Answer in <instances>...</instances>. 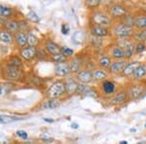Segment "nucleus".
Returning <instances> with one entry per match:
<instances>
[{"instance_id":"cd10ccee","label":"nucleus","mask_w":146,"mask_h":144,"mask_svg":"<svg viewBox=\"0 0 146 144\" xmlns=\"http://www.w3.org/2000/svg\"><path fill=\"white\" fill-rule=\"evenodd\" d=\"M16 43L18 44V46L22 47V48L25 47L27 44V35L23 31L17 32L16 33Z\"/></svg>"},{"instance_id":"9b49d317","label":"nucleus","mask_w":146,"mask_h":144,"mask_svg":"<svg viewBox=\"0 0 146 144\" xmlns=\"http://www.w3.org/2000/svg\"><path fill=\"white\" fill-rule=\"evenodd\" d=\"M76 81L80 84L88 85L94 81L93 80V74L90 69H82L76 74Z\"/></svg>"},{"instance_id":"de8ad7c7","label":"nucleus","mask_w":146,"mask_h":144,"mask_svg":"<svg viewBox=\"0 0 146 144\" xmlns=\"http://www.w3.org/2000/svg\"><path fill=\"white\" fill-rule=\"evenodd\" d=\"M0 18H1V17H0Z\"/></svg>"},{"instance_id":"79ce46f5","label":"nucleus","mask_w":146,"mask_h":144,"mask_svg":"<svg viewBox=\"0 0 146 144\" xmlns=\"http://www.w3.org/2000/svg\"><path fill=\"white\" fill-rule=\"evenodd\" d=\"M71 127H72V129H78V127H79V125L76 124V123H73V124H71Z\"/></svg>"},{"instance_id":"4468645a","label":"nucleus","mask_w":146,"mask_h":144,"mask_svg":"<svg viewBox=\"0 0 146 144\" xmlns=\"http://www.w3.org/2000/svg\"><path fill=\"white\" fill-rule=\"evenodd\" d=\"M140 64V62L138 60H129L127 62L126 66L124 67L123 71H122V76L126 77V78H131V75L133 74L135 70L136 69V67Z\"/></svg>"},{"instance_id":"6ab92c4d","label":"nucleus","mask_w":146,"mask_h":144,"mask_svg":"<svg viewBox=\"0 0 146 144\" xmlns=\"http://www.w3.org/2000/svg\"><path fill=\"white\" fill-rule=\"evenodd\" d=\"M64 86H65V94H68V96H72V94H76L78 82L76 81L75 78L69 77L64 81Z\"/></svg>"},{"instance_id":"0eeeda50","label":"nucleus","mask_w":146,"mask_h":144,"mask_svg":"<svg viewBox=\"0 0 146 144\" xmlns=\"http://www.w3.org/2000/svg\"><path fill=\"white\" fill-rule=\"evenodd\" d=\"M2 74H3L4 79L8 81H19L23 77V73L19 68L8 66V65L3 68Z\"/></svg>"},{"instance_id":"473e14b6","label":"nucleus","mask_w":146,"mask_h":144,"mask_svg":"<svg viewBox=\"0 0 146 144\" xmlns=\"http://www.w3.org/2000/svg\"><path fill=\"white\" fill-rule=\"evenodd\" d=\"M23 118L15 117V116H9V115H0V122L3 124H9V123H13L16 121H21Z\"/></svg>"},{"instance_id":"e433bc0d","label":"nucleus","mask_w":146,"mask_h":144,"mask_svg":"<svg viewBox=\"0 0 146 144\" xmlns=\"http://www.w3.org/2000/svg\"><path fill=\"white\" fill-rule=\"evenodd\" d=\"M100 3H101L100 0H87V1L85 2V5L87 7H89V8L95 9L96 7L100 6Z\"/></svg>"},{"instance_id":"b1692460","label":"nucleus","mask_w":146,"mask_h":144,"mask_svg":"<svg viewBox=\"0 0 146 144\" xmlns=\"http://www.w3.org/2000/svg\"><path fill=\"white\" fill-rule=\"evenodd\" d=\"M112 58H110L108 55H103L101 56L100 58H98V66H100V68H103V69H108L109 68V66L111 65L112 63Z\"/></svg>"},{"instance_id":"f704fd0d","label":"nucleus","mask_w":146,"mask_h":144,"mask_svg":"<svg viewBox=\"0 0 146 144\" xmlns=\"http://www.w3.org/2000/svg\"><path fill=\"white\" fill-rule=\"evenodd\" d=\"M27 35V44L29 47H36L39 43V40L33 33H28Z\"/></svg>"},{"instance_id":"4be33fe9","label":"nucleus","mask_w":146,"mask_h":144,"mask_svg":"<svg viewBox=\"0 0 146 144\" xmlns=\"http://www.w3.org/2000/svg\"><path fill=\"white\" fill-rule=\"evenodd\" d=\"M133 27L135 29H146V14L135 16Z\"/></svg>"},{"instance_id":"2eb2a0df","label":"nucleus","mask_w":146,"mask_h":144,"mask_svg":"<svg viewBox=\"0 0 146 144\" xmlns=\"http://www.w3.org/2000/svg\"><path fill=\"white\" fill-rule=\"evenodd\" d=\"M76 94H83V96H94V98L98 96V92H96L95 89L92 88L90 86H87V85L80 84V83H78V86H77Z\"/></svg>"},{"instance_id":"a211bd4d","label":"nucleus","mask_w":146,"mask_h":144,"mask_svg":"<svg viewBox=\"0 0 146 144\" xmlns=\"http://www.w3.org/2000/svg\"><path fill=\"white\" fill-rule=\"evenodd\" d=\"M68 66H69L70 73L73 74H77L79 71L82 70V66H83V61L79 56H74L68 62Z\"/></svg>"},{"instance_id":"6e6552de","label":"nucleus","mask_w":146,"mask_h":144,"mask_svg":"<svg viewBox=\"0 0 146 144\" xmlns=\"http://www.w3.org/2000/svg\"><path fill=\"white\" fill-rule=\"evenodd\" d=\"M108 56L114 60H125V51L119 44L115 43L108 49Z\"/></svg>"},{"instance_id":"49530a36","label":"nucleus","mask_w":146,"mask_h":144,"mask_svg":"<svg viewBox=\"0 0 146 144\" xmlns=\"http://www.w3.org/2000/svg\"><path fill=\"white\" fill-rule=\"evenodd\" d=\"M145 127H146V123H145Z\"/></svg>"},{"instance_id":"ddd939ff","label":"nucleus","mask_w":146,"mask_h":144,"mask_svg":"<svg viewBox=\"0 0 146 144\" xmlns=\"http://www.w3.org/2000/svg\"><path fill=\"white\" fill-rule=\"evenodd\" d=\"M91 34L96 38H103L110 35V29L105 27H100V25H92L91 27Z\"/></svg>"},{"instance_id":"c03bdc74","label":"nucleus","mask_w":146,"mask_h":144,"mask_svg":"<svg viewBox=\"0 0 146 144\" xmlns=\"http://www.w3.org/2000/svg\"><path fill=\"white\" fill-rule=\"evenodd\" d=\"M119 144H129L127 141H125V140H122V141H120V143Z\"/></svg>"},{"instance_id":"37998d69","label":"nucleus","mask_w":146,"mask_h":144,"mask_svg":"<svg viewBox=\"0 0 146 144\" xmlns=\"http://www.w3.org/2000/svg\"><path fill=\"white\" fill-rule=\"evenodd\" d=\"M3 93H4V92H3V87L0 86V94H3Z\"/></svg>"},{"instance_id":"c85d7f7f","label":"nucleus","mask_w":146,"mask_h":144,"mask_svg":"<svg viewBox=\"0 0 146 144\" xmlns=\"http://www.w3.org/2000/svg\"><path fill=\"white\" fill-rule=\"evenodd\" d=\"M72 40L75 44H82L85 42L86 40V34L84 33L81 30H78V31H75L74 34L72 35Z\"/></svg>"},{"instance_id":"f8f14e48","label":"nucleus","mask_w":146,"mask_h":144,"mask_svg":"<svg viewBox=\"0 0 146 144\" xmlns=\"http://www.w3.org/2000/svg\"><path fill=\"white\" fill-rule=\"evenodd\" d=\"M127 62H128V60H113L111 65H110L109 68L107 69L108 73H109V74H114V75L121 74L124 69V67L126 66Z\"/></svg>"},{"instance_id":"4c0bfd02","label":"nucleus","mask_w":146,"mask_h":144,"mask_svg":"<svg viewBox=\"0 0 146 144\" xmlns=\"http://www.w3.org/2000/svg\"><path fill=\"white\" fill-rule=\"evenodd\" d=\"M27 17L31 23H39V17L34 11H29V12H28Z\"/></svg>"},{"instance_id":"393cba45","label":"nucleus","mask_w":146,"mask_h":144,"mask_svg":"<svg viewBox=\"0 0 146 144\" xmlns=\"http://www.w3.org/2000/svg\"><path fill=\"white\" fill-rule=\"evenodd\" d=\"M131 39L135 43L137 42H146V29H135Z\"/></svg>"},{"instance_id":"423d86ee","label":"nucleus","mask_w":146,"mask_h":144,"mask_svg":"<svg viewBox=\"0 0 146 144\" xmlns=\"http://www.w3.org/2000/svg\"><path fill=\"white\" fill-rule=\"evenodd\" d=\"M117 44H119L125 51V60H131L133 58V56L135 55V43L133 42V39H123L119 40L117 42Z\"/></svg>"},{"instance_id":"f257e3e1","label":"nucleus","mask_w":146,"mask_h":144,"mask_svg":"<svg viewBox=\"0 0 146 144\" xmlns=\"http://www.w3.org/2000/svg\"><path fill=\"white\" fill-rule=\"evenodd\" d=\"M135 28L131 27L129 25H126L121 21H118L117 23H112L110 28V33L113 34V36L118 40L123 39H131L133 33H135Z\"/></svg>"},{"instance_id":"a878e982","label":"nucleus","mask_w":146,"mask_h":144,"mask_svg":"<svg viewBox=\"0 0 146 144\" xmlns=\"http://www.w3.org/2000/svg\"><path fill=\"white\" fill-rule=\"evenodd\" d=\"M0 41L5 44H12L14 42V37L11 32H9L8 30H0Z\"/></svg>"},{"instance_id":"72a5a7b5","label":"nucleus","mask_w":146,"mask_h":144,"mask_svg":"<svg viewBox=\"0 0 146 144\" xmlns=\"http://www.w3.org/2000/svg\"><path fill=\"white\" fill-rule=\"evenodd\" d=\"M12 15H13V10L10 7L0 4V17L10 18Z\"/></svg>"},{"instance_id":"f3484780","label":"nucleus","mask_w":146,"mask_h":144,"mask_svg":"<svg viewBox=\"0 0 146 144\" xmlns=\"http://www.w3.org/2000/svg\"><path fill=\"white\" fill-rule=\"evenodd\" d=\"M146 77V63H141L136 67L133 74L131 75V80L133 82H140L143 78Z\"/></svg>"},{"instance_id":"c756f323","label":"nucleus","mask_w":146,"mask_h":144,"mask_svg":"<svg viewBox=\"0 0 146 144\" xmlns=\"http://www.w3.org/2000/svg\"><path fill=\"white\" fill-rule=\"evenodd\" d=\"M60 104V102L58 100H54V98H49L48 100H46L42 105L43 109H54V108L58 107Z\"/></svg>"},{"instance_id":"bb28decb","label":"nucleus","mask_w":146,"mask_h":144,"mask_svg":"<svg viewBox=\"0 0 146 144\" xmlns=\"http://www.w3.org/2000/svg\"><path fill=\"white\" fill-rule=\"evenodd\" d=\"M5 28L9 32H19L20 31V23L14 20H9L5 23Z\"/></svg>"},{"instance_id":"39448f33","label":"nucleus","mask_w":146,"mask_h":144,"mask_svg":"<svg viewBox=\"0 0 146 144\" xmlns=\"http://www.w3.org/2000/svg\"><path fill=\"white\" fill-rule=\"evenodd\" d=\"M65 94V86L64 81H56L54 84H52L50 88L47 91V96L49 98H54V100H58V98H62V96Z\"/></svg>"},{"instance_id":"a19ab883","label":"nucleus","mask_w":146,"mask_h":144,"mask_svg":"<svg viewBox=\"0 0 146 144\" xmlns=\"http://www.w3.org/2000/svg\"><path fill=\"white\" fill-rule=\"evenodd\" d=\"M69 30H70V28H69V27H68L67 25H65V23H63V25H62V34H64V35L68 34V32H69Z\"/></svg>"},{"instance_id":"1a4fd4ad","label":"nucleus","mask_w":146,"mask_h":144,"mask_svg":"<svg viewBox=\"0 0 146 144\" xmlns=\"http://www.w3.org/2000/svg\"><path fill=\"white\" fill-rule=\"evenodd\" d=\"M129 98H128V94H127L126 88L123 90H120L117 93H115L113 96H111L110 98V103L113 105H121L124 103L128 102Z\"/></svg>"},{"instance_id":"dca6fc26","label":"nucleus","mask_w":146,"mask_h":144,"mask_svg":"<svg viewBox=\"0 0 146 144\" xmlns=\"http://www.w3.org/2000/svg\"><path fill=\"white\" fill-rule=\"evenodd\" d=\"M93 74V80L96 82H103L104 80H107L108 76H109V73L106 69H103V68L98 67L92 71Z\"/></svg>"},{"instance_id":"c9c22d12","label":"nucleus","mask_w":146,"mask_h":144,"mask_svg":"<svg viewBox=\"0 0 146 144\" xmlns=\"http://www.w3.org/2000/svg\"><path fill=\"white\" fill-rule=\"evenodd\" d=\"M144 51H146V44H145V42H137V43H135V55H138V54H142Z\"/></svg>"},{"instance_id":"7ed1b4c3","label":"nucleus","mask_w":146,"mask_h":144,"mask_svg":"<svg viewBox=\"0 0 146 144\" xmlns=\"http://www.w3.org/2000/svg\"><path fill=\"white\" fill-rule=\"evenodd\" d=\"M106 12L112 20L122 21L129 14V9L121 3H111L107 6Z\"/></svg>"},{"instance_id":"5701e85b","label":"nucleus","mask_w":146,"mask_h":144,"mask_svg":"<svg viewBox=\"0 0 146 144\" xmlns=\"http://www.w3.org/2000/svg\"><path fill=\"white\" fill-rule=\"evenodd\" d=\"M60 48H62V47H60L58 44H56L55 42H53L52 40H48L45 44V50L48 52V53H50L51 56L60 53Z\"/></svg>"},{"instance_id":"412c9836","label":"nucleus","mask_w":146,"mask_h":144,"mask_svg":"<svg viewBox=\"0 0 146 144\" xmlns=\"http://www.w3.org/2000/svg\"><path fill=\"white\" fill-rule=\"evenodd\" d=\"M20 56L25 60H32L36 56V48L34 47H25L20 51Z\"/></svg>"},{"instance_id":"aec40b11","label":"nucleus","mask_w":146,"mask_h":144,"mask_svg":"<svg viewBox=\"0 0 146 144\" xmlns=\"http://www.w3.org/2000/svg\"><path fill=\"white\" fill-rule=\"evenodd\" d=\"M55 74L58 77H66L70 74V69L68 63H56L55 64Z\"/></svg>"},{"instance_id":"2f4dec72","label":"nucleus","mask_w":146,"mask_h":144,"mask_svg":"<svg viewBox=\"0 0 146 144\" xmlns=\"http://www.w3.org/2000/svg\"><path fill=\"white\" fill-rule=\"evenodd\" d=\"M7 65H8V66H12V67L20 68L23 65V61L20 58H19V56H13L8 60V63H7Z\"/></svg>"},{"instance_id":"58836bf2","label":"nucleus","mask_w":146,"mask_h":144,"mask_svg":"<svg viewBox=\"0 0 146 144\" xmlns=\"http://www.w3.org/2000/svg\"><path fill=\"white\" fill-rule=\"evenodd\" d=\"M60 53L63 54L65 56H72L73 54H74V52H73L72 49L68 48V47H62L60 48Z\"/></svg>"},{"instance_id":"9d476101","label":"nucleus","mask_w":146,"mask_h":144,"mask_svg":"<svg viewBox=\"0 0 146 144\" xmlns=\"http://www.w3.org/2000/svg\"><path fill=\"white\" fill-rule=\"evenodd\" d=\"M100 88L102 93L105 96H113L115 93L118 92V86L115 82L111 81V80H104L103 82H101Z\"/></svg>"},{"instance_id":"7c9ffc66","label":"nucleus","mask_w":146,"mask_h":144,"mask_svg":"<svg viewBox=\"0 0 146 144\" xmlns=\"http://www.w3.org/2000/svg\"><path fill=\"white\" fill-rule=\"evenodd\" d=\"M51 60L55 63H64V62H67L68 61V58L65 56L63 54L58 53V54H56V55H52Z\"/></svg>"},{"instance_id":"ea45409f","label":"nucleus","mask_w":146,"mask_h":144,"mask_svg":"<svg viewBox=\"0 0 146 144\" xmlns=\"http://www.w3.org/2000/svg\"><path fill=\"white\" fill-rule=\"evenodd\" d=\"M17 135L19 136V137H21L23 139H27L28 134H27V131H17Z\"/></svg>"},{"instance_id":"f03ea898","label":"nucleus","mask_w":146,"mask_h":144,"mask_svg":"<svg viewBox=\"0 0 146 144\" xmlns=\"http://www.w3.org/2000/svg\"><path fill=\"white\" fill-rule=\"evenodd\" d=\"M90 20L93 25H100L105 27H111L113 23V20L110 18L107 12L102 10H95L92 12Z\"/></svg>"},{"instance_id":"20e7f679","label":"nucleus","mask_w":146,"mask_h":144,"mask_svg":"<svg viewBox=\"0 0 146 144\" xmlns=\"http://www.w3.org/2000/svg\"><path fill=\"white\" fill-rule=\"evenodd\" d=\"M146 86L141 84L140 82H133L128 85L126 88L127 94H128L129 100H139L143 96L145 93Z\"/></svg>"},{"instance_id":"a18cd8bd","label":"nucleus","mask_w":146,"mask_h":144,"mask_svg":"<svg viewBox=\"0 0 146 144\" xmlns=\"http://www.w3.org/2000/svg\"><path fill=\"white\" fill-rule=\"evenodd\" d=\"M44 120H45L46 122H54L53 120H49V119H44Z\"/></svg>"}]
</instances>
